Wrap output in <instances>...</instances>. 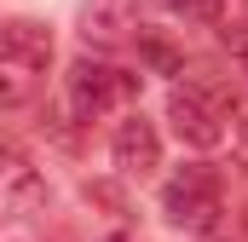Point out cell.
<instances>
[{
  "instance_id": "4",
  "label": "cell",
  "mask_w": 248,
  "mask_h": 242,
  "mask_svg": "<svg viewBox=\"0 0 248 242\" xmlns=\"http://www.w3.org/2000/svg\"><path fill=\"white\" fill-rule=\"evenodd\" d=\"M133 92H139V75H127V69H110V63H93V58H81L69 69V110H75V121H98L104 110H116Z\"/></svg>"
},
{
  "instance_id": "3",
  "label": "cell",
  "mask_w": 248,
  "mask_h": 242,
  "mask_svg": "<svg viewBox=\"0 0 248 242\" xmlns=\"http://www.w3.org/2000/svg\"><path fill=\"white\" fill-rule=\"evenodd\" d=\"M225 110H231L225 92H202V87H173V92H168L173 138L190 144V150H214V144H225Z\"/></svg>"
},
{
  "instance_id": "1",
  "label": "cell",
  "mask_w": 248,
  "mask_h": 242,
  "mask_svg": "<svg viewBox=\"0 0 248 242\" xmlns=\"http://www.w3.org/2000/svg\"><path fill=\"white\" fill-rule=\"evenodd\" d=\"M46 63H52V35H46L41 23L12 17V23L0 29V75H6V104H23L29 81H35V75H46Z\"/></svg>"
},
{
  "instance_id": "7",
  "label": "cell",
  "mask_w": 248,
  "mask_h": 242,
  "mask_svg": "<svg viewBox=\"0 0 248 242\" xmlns=\"http://www.w3.org/2000/svg\"><path fill=\"white\" fill-rule=\"evenodd\" d=\"M87 41H122V12H116V6L87 12Z\"/></svg>"
},
{
  "instance_id": "8",
  "label": "cell",
  "mask_w": 248,
  "mask_h": 242,
  "mask_svg": "<svg viewBox=\"0 0 248 242\" xmlns=\"http://www.w3.org/2000/svg\"><path fill=\"white\" fill-rule=\"evenodd\" d=\"M231 150H237V162H243V167H248V116L237 121V138H231Z\"/></svg>"
},
{
  "instance_id": "5",
  "label": "cell",
  "mask_w": 248,
  "mask_h": 242,
  "mask_svg": "<svg viewBox=\"0 0 248 242\" xmlns=\"http://www.w3.org/2000/svg\"><path fill=\"white\" fill-rule=\"evenodd\" d=\"M110 156H116V167L127 179H144L150 167H162V138H156V127L144 116H127L116 127V138H110Z\"/></svg>"
},
{
  "instance_id": "9",
  "label": "cell",
  "mask_w": 248,
  "mask_h": 242,
  "mask_svg": "<svg viewBox=\"0 0 248 242\" xmlns=\"http://www.w3.org/2000/svg\"><path fill=\"white\" fill-rule=\"evenodd\" d=\"M237 63H243V75H248V46H243V52H237Z\"/></svg>"
},
{
  "instance_id": "6",
  "label": "cell",
  "mask_w": 248,
  "mask_h": 242,
  "mask_svg": "<svg viewBox=\"0 0 248 242\" xmlns=\"http://www.w3.org/2000/svg\"><path fill=\"white\" fill-rule=\"evenodd\" d=\"M35 202H46V184L29 173L23 156H6V213H29Z\"/></svg>"
},
{
  "instance_id": "2",
  "label": "cell",
  "mask_w": 248,
  "mask_h": 242,
  "mask_svg": "<svg viewBox=\"0 0 248 242\" xmlns=\"http://www.w3.org/2000/svg\"><path fill=\"white\" fill-rule=\"evenodd\" d=\"M162 213H168V225H179V231H208V225L219 219V173L202 167V162L179 167L173 179L162 184Z\"/></svg>"
}]
</instances>
